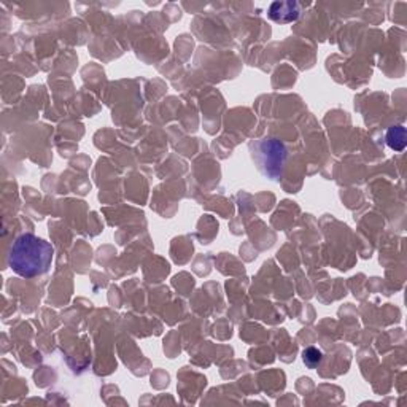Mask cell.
I'll list each match as a JSON object with an SVG mask.
<instances>
[{
	"label": "cell",
	"mask_w": 407,
	"mask_h": 407,
	"mask_svg": "<svg viewBox=\"0 0 407 407\" xmlns=\"http://www.w3.org/2000/svg\"><path fill=\"white\" fill-rule=\"evenodd\" d=\"M55 250L50 242L34 234H23L10 248L8 264L12 271L24 278H34L48 272Z\"/></svg>",
	"instance_id": "obj_1"
},
{
	"label": "cell",
	"mask_w": 407,
	"mask_h": 407,
	"mask_svg": "<svg viewBox=\"0 0 407 407\" xmlns=\"http://www.w3.org/2000/svg\"><path fill=\"white\" fill-rule=\"evenodd\" d=\"M253 151V160L258 162V167L264 176L277 180L282 176V167L287 158V150L283 144L276 139H263L258 142Z\"/></svg>",
	"instance_id": "obj_2"
},
{
	"label": "cell",
	"mask_w": 407,
	"mask_h": 407,
	"mask_svg": "<svg viewBox=\"0 0 407 407\" xmlns=\"http://www.w3.org/2000/svg\"><path fill=\"white\" fill-rule=\"evenodd\" d=\"M267 15L278 24H290L299 18L301 8L296 2H274Z\"/></svg>",
	"instance_id": "obj_3"
},
{
	"label": "cell",
	"mask_w": 407,
	"mask_h": 407,
	"mask_svg": "<svg viewBox=\"0 0 407 407\" xmlns=\"http://www.w3.org/2000/svg\"><path fill=\"white\" fill-rule=\"evenodd\" d=\"M387 144L395 151H403L406 148V129L403 126H393L387 132Z\"/></svg>",
	"instance_id": "obj_4"
},
{
	"label": "cell",
	"mask_w": 407,
	"mask_h": 407,
	"mask_svg": "<svg viewBox=\"0 0 407 407\" xmlns=\"http://www.w3.org/2000/svg\"><path fill=\"white\" fill-rule=\"evenodd\" d=\"M303 358H304V363L305 366L309 368H316L321 361V358H323V355H321L320 350H316V348L310 347L307 348V350H304L303 353Z\"/></svg>",
	"instance_id": "obj_5"
}]
</instances>
